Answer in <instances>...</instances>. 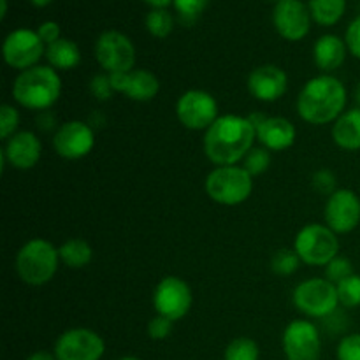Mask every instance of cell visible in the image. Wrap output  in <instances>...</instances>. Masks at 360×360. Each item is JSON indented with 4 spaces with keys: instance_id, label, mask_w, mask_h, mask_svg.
Instances as JSON below:
<instances>
[{
    "instance_id": "obj_33",
    "label": "cell",
    "mask_w": 360,
    "mask_h": 360,
    "mask_svg": "<svg viewBox=\"0 0 360 360\" xmlns=\"http://www.w3.org/2000/svg\"><path fill=\"white\" fill-rule=\"evenodd\" d=\"M20 127V112L14 105L2 104L0 105V137L7 141L11 136L18 132Z\"/></svg>"
},
{
    "instance_id": "obj_7",
    "label": "cell",
    "mask_w": 360,
    "mask_h": 360,
    "mask_svg": "<svg viewBox=\"0 0 360 360\" xmlns=\"http://www.w3.org/2000/svg\"><path fill=\"white\" fill-rule=\"evenodd\" d=\"M292 302L304 316L320 320H326L336 313L340 306L336 285L326 278L301 281L292 292Z\"/></svg>"
},
{
    "instance_id": "obj_3",
    "label": "cell",
    "mask_w": 360,
    "mask_h": 360,
    "mask_svg": "<svg viewBox=\"0 0 360 360\" xmlns=\"http://www.w3.org/2000/svg\"><path fill=\"white\" fill-rule=\"evenodd\" d=\"M62 94V79L49 65H35L23 70L13 83V97L16 104L30 111H48Z\"/></svg>"
},
{
    "instance_id": "obj_24",
    "label": "cell",
    "mask_w": 360,
    "mask_h": 360,
    "mask_svg": "<svg viewBox=\"0 0 360 360\" xmlns=\"http://www.w3.org/2000/svg\"><path fill=\"white\" fill-rule=\"evenodd\" d=\"M58 253L60 262L65 264L70 269H83V267L90 266L91 259H94V250H91V246L84 239L79 238L67 239L58 248Z\"/></svg>"
},
{
    "instance_id": "obj_41",
    "label": "cell",
    "mask_w": 360,
    "mask_h": 360,
    "mask_svg": "<svg viewBox=\"0 0 360 360\" xmlns=\"http://www.w3.org/2000/svg\"><path fill=\"white\" fill-rule=\"evenodd\" d=\"M144 2L153 6V9H165V7H167L171 2H174V0H144Z\"/></svg>"
},
{
    "instance_id": "obj_6",
    "label": "cell",
    "mask_w": 360,
    "mask_h": 360,
    "mask_svg": "<svg viewBox=\"0 0 360 360\" xmlns=\"http://www.w3.org/2000/svg\"><path fill=\"white\" fill-rule=\"evenodd\" d=\"M294 252L302 264L326 267L340 255V239L334 231L322 224H308L294 239Z\"/></svg>"
},
{
    "instance_id": "obj_12",
    "label": "cell",
    "mask_w": 360,
    "mask_h": 360,
    "mask_svg": "<svg viewBox=\"0 0 360 360\" xmlns=\"http://www.w3.org/2000/svg\"><path fill=\"white\" fill-rule=\"evenodd\" d=\"M53 354L58 360H101L105 354V343L95 330L74 327L60 334Z\"/></svg>"
},
{
    "instance_id": "obj_34",
    "label": "cell",
    "mask_w": 360,
    "mask_h": 360,
    "mask_svg": "<svg viewBox=\"0 0 360 360\" xmlns=\"http://www.w3.org/2000/svg\"><path fill=\"white\" fill-rule=\"evenodd\" d=\"M311 185L320 195L330 197L338 190V178L330 169H319L311 176Z\"/></svg>"
},
{
    "instance_id": "obj_15",
    "label": "cell",
    "mask_w": 360,
    "mask_h": 360,
    "mask_svg": "<svg viewBox=\"0 0 360 360\" xmlns=\"http://www.w3.org/2000/svg\"><path fill=\"white\" fill-rule=\"evenodd\" d=\"M323 218L327 227L338 236L355 231L360 224V197L350 188H338L327 197Z\"/></svg>"
},
{
    "instance_id": "obj_43",
    "label": "cell",
    "mask_w": 360,
    "mask_h": 360,
    "mask_svg": "<svg viewBox=\"0 0 360 360\" xmlns=\"http://www.w3.org/2000/svg\"><path fill=\"white\" fill-rule=\"evenodd\" d=\"M32 4H34L35 7H46L48 6V4H51L53 0H30Z\"/></svg>"
},
{
    "instance_id": "obj_8",
    "label": "cell",
    "mask_w": 360,
    "mask_h": 360,
    "mask_svg": "<svg viewBox=\"0 0 360 360\" xmlns=\"http://www.w3.org/2000/svg\"><path fill=\"white\" fill-rule=\"evenodd\" d=\"M95 60L108 74L130 72L136 65V48L125 34L105 30L95 41Z\"/></svg>"
},
{
    "instance_id": "obj_42",
    "label": "cell",
    "mask_w": 360,
    "mask_h": 360,
    "mask_svg": "<svg viewBox=\"0 0 360 360\" xmlns=\"http://www.w3.org/2000/svg\"><path fill=\"white\" fill-rule=\"evenodd\" d=\"M7 14V0H0V18H6Z\"/></svg>"
},
{
    "instance_id": "obj_10",
    "label": "cell",
    "mask_w": 360,
    "mask_h": 360,
    "mask_svg": "<svg viewBox=\"0 0 360 360\" xmlns=\"http://www.w3.org/2000/svg\"><path fill=\"white\" fill-rule=\"evenodd\" d=\"M218 102L210 91L188 90L176 102V118L185 129L206 132L218 120Z\"/></svg>"
},
{
    "instance_id": "obj_27",
    "label": "cell",
    "mask_w": 360,
    "mask_h": 360,
    "mask_svg": "<svg viewBox=\"0 0 360 360\" xmlns=\"http://www.w3.org/2000/svg\"><path fill=\"white\" fill-rule=\"evenodd\" d=\"M144 23H146V30L153 37L164 39L174 28V18H172V14L167 9H151L146 14V21Z\"/></svg>"
},
{
    "instance_id": "obj_1",
    "label": "cell",
    "mask_w": 360,
    "mask_h": 360,
    "mask_svg": "<svg viewBox=\"0 0 360 360\" xmlns=\"http://www.w3.org/2000/svg\"><path fill=\"white\" fill-rule=\"evenodd\" d=\"M257 141L255 125L250 116L224 115L204 132V155L217 167L238 165Z\"/></svg>"
},
{
    "instance_id": "obj_22",
    "label": "cell",
    "mask_w": 360,
    "mask_h": 360,
    "mask_svg": "<svg viewBox=\"0 0 360 360\" xmlns=\"http://www.w3.org/2000/svg\"><path fill=\"white\" fill-rule=\"evenodd\" d=\"M330 136H333L334 144L341 150H360V108H352L345 111L333 123Z\"/></svg>"
},
{
    "instance_id": "obj_2",
    "label": "cell",
    "mask_w": 360,
    "mask_h": 360,
    "mask_svg": "<svg viewBox=\"0 0 360 360\" xmlns=\"http://www.w3.org/2000/svg\"><path fill=\"white\" fill-rule=\"evenodd\" d=\"M348 101L347 86L330 74H320L306 81L297 95V115L309 125L334 123L345 112Z\"/></svg>"
},
{
    "instance_id": "obj_36",
    "label": "cell",
    "mask_w": 360,
    "mask_h": 360,
    "mask_svg": "<svg viewBox=\"0 0 360 360\" xmlns=\"http://www.w3.org/2000/svg\"><path fill=\"white\" fill-rule=\"evenodd\" d=\"M90 91L97 101L105 102L112 97L115 90H112L111 84V76L108 72L105 74H95L90 81Z\"/></svg>"
},
{
    "instance_id": "obj_37",
    "label": "cell",
    "mask_w": 360,
    "mask_h": 360,
    "mask_svg": "<svg viewBox=\"0 0 360 360\" xmlns=\"http://www.w3.org/2000/svg\"><path fill=\"white\" fill-rule=\"evenodd\" d=\"M172 323L169 319L160 315H155L153 319L148 322V336L153 341H164L171 336L172 333Z\"/></svg>"
},
{
    "instance_id": "obj_26",
    "label": "cell",
    "mask_w": 360,
    "mask_h": 360,
    "mask_svg": "<svg viewBox=\"0 0 360 360\" xmlns=\"http://www.w3.org/2000/svg\"><path fill=\"white\" fill-rule=\"evenodd\" d=\"M260 350L252 338H236L227 345L224 360H259Z\"/></svg>"
},
{
    "instance_id": "obj_11",
    "label": "cell",
    "mask_w": 360,
    "mask_h": 360,
    "mask_svg": "<svg viewBox=\"0 0 360 360\" xmlns=\"http://www.w3.org/2000/svg\"><path fill=\"white\" fill-rule=\"evenodd\" d=\"M281 347L287 360H319L322 355V336L309 319H295L285 327Z\"/></svg>"
},
{
    "instance_id": "obj_32",
    "label": "cell",
    "mask_w": 360,
    "mask_h": 360,
    "mask_svg": "<svg viewBox=\"0 0 360 360\" xmlns=\"http://www.w3.org/2000/svg\"><path fill=\"white\" fill-rule=\"evenodd\" d=\"M354 273V264L347 257L338 255L336 259L330 260L326 266V280H329L330 283L338 285L343 280H347L348 276H352Z\"/></svg>"
},
{
    "instance_id": "obj_13",
    "label": "cell",
    "mask_w": 360,
    "mask_h": 360,
    "mask_svg": "<svg viewBox=\"0 0 360 360\" xmlns=\"http://www.w3.org/2000/svg\"><path fill=\"white\" fill-rule=\"evenodd\" d=\"M2 53L7 65L23 72L39 65V60L46 55V44L37 32L30 28H18L6 37Z\"/></svg>"
},
{
    "instance_id": "obj_40",
    "label": "cell",
    "mask_w": 360,
    "mask_h": 360,
    "mask_svg": "<svg viewBox=\"0 0 360 360\" xmlns=\"http://www.w3.org/2000/svg\"><path fill=\"white\" fill-rule=\"evenodd\" d=\"M27 360H58V359L55 357V354H49V352L39 350V352H34V354H32Z\"/></svg>"
},
{
    "instance_id": "obj_20",
    "label": "cell",
    "mask_w": 360,
    "mask_h": 360,
    "mask_svg": "<svg viewBox=\"0 0 360 360\" xmlns=\"http://www.w3.org/2000/svg\"><path fill=\"white\" fill-rule=\"evenodd\" d=\"M115 94L125 95L136 102H150L160 91V81L146 69H134L130 72L109 74Z\"/></svg>"
},
{
    "instance_id": "obj_25",
    "label": "cell",
    "mask_w": 360,
    "mask_h": 360,
    "mask_svg": "<svg viewBox=\"0 0 360 360\" xmlns=\"http://www.w3.org/2000/svg\"><path fill=\"white\" fill-rule=\"evenodd\" d=\"M347 0H309V14L323 27H333L343 18Z\"/></svg>"
},
{
    "instance_id": "obj_17",
    "label": "cell",
    "mask_w": 360,
    "mask_h": 360,
    "mask_svg": "<svg viewBox=\"0 0 360 360\" xmlns=\"http://www.w3.org/2000/svg\"><path fill=\"white\" fill-rule=\"evenodd\" d=\"M4 148L0 151L2 165L9 164L18 171H30L39 164L42 157L41 139L30 130H18L14 136L4 141Z\"/></svg>"
},
{
    "instance_id": "obj_28",
    "label": "cell",
    "mask_w": 360,
    "mask_h": 360,
    "mask_svg": "<svg viewBox=\"0 0 360 360\" xmlns=\"http://www.w3.org/2000/svg\"><path fill=\"white\" fill-rule=\"evenodd\" d=\"M340 306L347 309H354L360 306V274H352L347 280L336 285Z\"/></svg>"
},
{
    "instance_id": "obj_16",
    "label": "cell",
    "mask_w": 360,
    "mask_h": 360,
    "mask_svg": "<svg viewBox=\"0 0 360 360\" xmlns=\"http://www.w3.org/2000/svg\"><path fill=\"white\" fill-rule=\"evenodd\" d=\"M273 23L287 41H301L309 34L311 14L301 0H278L273 11Z\"/></svg>"
},
{
    "instance_id": "obj_31",
    "label": "cell",
    "mask_w": 360,
    "mask_h": 360,
    "mask_svg": "<svg viewBox=\"0 0 360 360\" xmlns=\"http://www.w3.org/2000/svg\"><path fill=\"white\" fill-rule=\"evenodd\" d=\"M207 2L210 0H174V7L179 16V21L185 25L195 23L207 7Z\"/></svg>"
},
{
    "instance_id": "obj_14",
    "label": "cell",
    "mask_w": 360,
    "mask_h": 360,
    "mask_svg": "<svg viewBox=\"0 0 360 360\" xmlns=\"http://www.w3.org/2000/svg\"><path fill=\"white\" fill-rule=\"evenodd\" d=\"M95 146V132L90 123L70 120L62 123L53 136V150L65 160H79L91 153Z\"/></svg>"
},
{
    "instance_id": "obj_18",
    "label": "cell",
    "mask_w": 360,
    "mask_h": 360,
    "mask_svg": "<svg viewBox=\"0 0 360 360\" xmlns=\"http://www.w3.org/2000/svg\"><path fill=\"white\" fill-rule=\"evenodd\" d=\"M250 95L260 102H276L287 94L288 76L281 67L273 63H264L253 69L246 79Z\"/></svg>"
},
{
    "instance_id": "obj_21",
    "label": "cell",
    "mask_w": 360,
    "mask_h": 360,
    "mask_svg": "<svg viewBox=\"0 0 360 360\" xmlns=\"http://www.w3.org/2000/svg\"><path fill=\"white\" fill-rule=\"evenodd\" d=\"M347 51V42L343 39L334 34H326L316 39L313 46V60L323 74H330L343 65Z\"/></svg>"
},
{
    "instance_id": "obj_29",
    "label": "cell",
    "mask_w": 360,
    "mask_h": 360,
    "mask_svg": "<svg viewBox=\"0 0 360 360\" xmlns=\"http://www.w3.org/2000/svg\"><path fill=\"white\" fill-rule=\"evenodd\" d=\"M299 264H301V259L294 252V248H283L278 250L271 259V271L278 276H290L299 269Z\"/></svg>"
},
{
    "instance_id": "obj_9",
    "label": "cell",
    "mask_w": 360,
    "mask_h": 360,
    "mask_svg": "<svg viewBox=\"0 0 360 360\" xmlns=\"http://www.w3.org/2000/svg\"><path fill=\"white\" fill-rule=\"evenodd\" d=\"M193 304L190 285L179 276H165L153 290V308L157 315L165 316L171 322L185 319Z\"/></svg>"
},
{
    "instance_id": "obj_39",
    "label": "cell",
    "mask_w": 360,
    "mask_h": 360,
    "mask_svg": "<svg viewBox=\"0 0 360 360\" xmlns=\"http://www.w3.org/2000/svg\"><path fill=\"white\" fill-rule=\"evenodd\" d=\"M39 34V37L42 39V42H44L46 46L53 44V42H56L60 37V27L58 23H55V21H44V23L39 25V28L35 30Z\"/></svg>"
},
{
    "instance_id": "obj_30",
    "label": "cell",
    "mask_w": 360,
    "mask_h": 360,
    "mask_svg": "<svg viewBox=\"0 0 360 360\" xmlns=\"http://www.w3.org/2000/svg\"><path fill=\"white\" fill-rule=\"evenodd\" d=\"M271 165V151L266 150L264 146L252 148L250 153L246 155L243 160V167L255 178V176L264 174Z\"/></svg>"
},
{
    "instance_id": "obj_4",
    "label": "cell",
    "mask_w": 360,
    "mask_h": 360,
    "mask_svg": "<svg viewBox=\"0 0 360 360\" xmlns=\"http://www.w3.org/2000/svg\"><path fill=\"white\" fill-rule=\"evenodd\" d=\"M60 253L48 239L35 238L25 243L16 253L14 269L18 278L30 287H42L55 278L58 271Z\"/></svg>"
},
{
    "instance_id": "obj_38",
    "label": "cell",
    "mask_w": 360,
    "mask_h": 360,
    "mask_svg": "<svg viewBox=\"0 0 360 360\" xmlns=\"http://www.w3.org/2000/svg\"><path fill=\"white\" fill-rule=\"evenodd\" d=\"M345 42H347V48L355 58L360 60V16L355 18L347 28V34H345Z\"/></svg>"
},
{
    "instance_id": "obj_5",
    "label": "cell",
    "mask_w": 360,
    "mask_h": 360,
    "mask_svg": "<svg viewBox=\"0 0 360 360\" xmlns=\"http://www.w3.org/2000/svg\"><path fill=\"white\" fill-rule=\"evenodd\" d=\"M204 190L213 202L239 206L252 195L253 176L239 165H220L206 176Z\"/></svg>"
},
{
    "instance_id": "obj_19",
    "label": "cell",
    "mask_w": 360,
    "mask_h": 360,
    "mask_svg": "<svg viewBox=\"0 0 360 360\" xmlns=\"http://www.w3.org/2000/svg\"><path fill=\"white\" fill-rule=\"evenodd\" d=\"M252 123L255 125L257 141L269 151H283L295 144L297 130L290 120L283 116H250Z\"/></svg>"
},
{
    "instance_id": "obj_46",
    "label": "cell",
    "mask_w": 360,
    "mask_h": 360,
    "mask_svg": "<svg viewBox=\"0 0 360 360\" xmlns=\"http://www.w3.org/2000/svg\"><path fill=\"white\" fill-rule=\"evenodd\" d=\"M276 2H278V0H276Z\"/></svg>"
},
{
    "instance_id": "obj_23",
    "label": "cell",
    "mask_w": 360,
    "mask_h": 360,
    "mask_svg": "<svg viewBox=\"0 0 360 360\" xmlns=\"http://www.w3.org/2000/svg\"><path fill=\"white\" fill-rule=\"evenodd\" d=\"M46 60L55 70H72L79 65L81 51L70 39H58L53 44L46 46Z\"/></svg>"
},
{
    "instance_id": "obj_45",
    "label": "cell",
    "mask_w": 360,
    "mask_h": 360,
    "mask_svg": "<svg viewBox=\"0 0 360 360\" xmlns=\"http://www.w3.org/2000/svg\"><path fill=\"white\" fill-rule=\"evenodd\" d=\"M116 360H143V359L132 357V355H127V357H120V359H116Z\"/></svg>"
},
{
    "instance_id": "obj_44",
    "label": "cell",
    "mask_w": 360,
    "mask_h": 360,
    "mask_svg": "<svg viewBox=\"0 0 360 360\" xmlns=\"http://www.w3.org/2000/svg\"><path fill=\"white\" fill-rule=\"evenodd\" d=\"M354 97H355V102H357V108H360V81L357 83V86H355Z\"/></svg>"
},
{
    "instance_id": "obj_35",
    "label": "cell",
    "mask_w": 360,
    "mask_h": 360,
    "mask_svg": "<svg viewBox=\"0 0 360 360\" xmlns=\"http://www.w3.org/2000/svg\"><path fill=\"white\" fill-rule=\"evenodd\" d=\"M338 360H360V333L341 338L336 350Z\"/></svg>"
}]
</instances>
